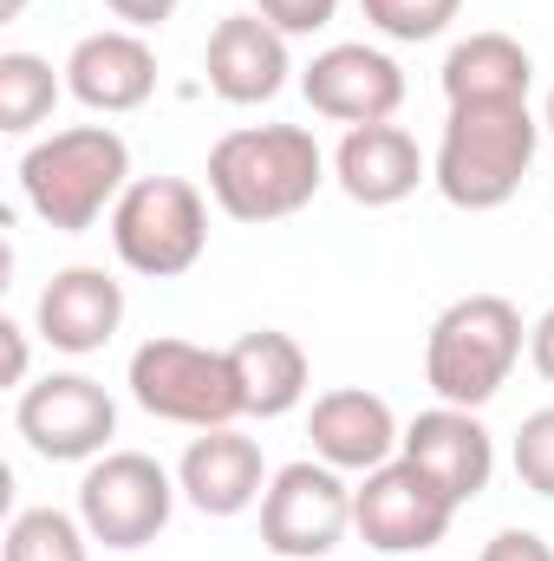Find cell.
<instances>
[{
  "label": "cell",
  "mask_w": 554,
  "mask_h": 561,
  "mask_svg": "<svg viewBox=\"0 0 554 561\" xmlns=\"http://www.w3.org/2000/svg\"><path fill=\"white\" fill-rule=\"evenodd\" d=\"M176 7H183V0H105V13H112V20H125L131 33H150V26H163Z\"/></svg>",
  "instance_id": "cell-27"
},
{
  "label": "cell",
  "mask_w": 554,
  "mask_h": 561,
  "mask_svg": "<svg viewBox=\"0 0 554 561\" xmlns=\"http://www.w3.org/2000/svg\"><path fill=\"white\" fill-rule=\"evenodd\" d=\"M353 529V483L346 470L320 463V457H300V463H280L268 477V496H262V549L280 561H320L333 556Z\"/></svg>",
  "instance_id": "cell-8"
},
{
  "label": "cell",
  "mask_w": 554,
  "mask_h": 561,
  "mask_svg": "<svg viewBox=\"0 0 554 561\" xmlns=\"http://www.w3.org/2000/svg\"><path fill=\"white\" fill-rule=\"evenodd\" d=\"M399 457H412L457 510L476 503V496L489 490V477H496V437H489V424L476 419V412H463V405H430V412H417V419L405 424V450H399Z\"/></svg>",
  "instance_id": "cell-12"
},
{
  "label": "cell",
  "mask_w": 554,
  "mask_h": 561,
  "mask_svg": "<svg viewBox=\"0 0 554 561\" xmlns=\"http://www.w3.org/2000/svg\"><path fill=\"white\" fill-rule=\"evenodd\" d=\"M450 523H457V503L412 457H392V463L366 470V483L353 490V529L379 556H424L450 536Z\"/></svg>",
  "instance_id": "cell-10"
},
{
  "label": "cell",
  "mask_w": 554,
  "mask_h": 561,
  "mask_svg": "<svg viewBox=\"0 0 554 561\" xmlns=\"http://www.w3.org/2000/svg\"><path fill=\"white\" fill-rule=\"evenodd\" d=\"M176 496L183 490H176V477L157 457H143V450H105L79 477V523L92 529V542L131 556V549L157 542L170 529Z\"/></svg>",
  "instance_id": "cell-7"
},
{
  "label": "cell",
  "mask_w": 554,
  "mask_h": 561,
  "mask_svg": "<svg viewBox=\"0 0 554 561\" xmlns=\"http://www.w3.org/2000/svg\"><path fill=\"white\" fill-rule=\"evenodd\" d=\"M66 92L85 112H105V118H125V112L150 105V92H157V53H150V39L131 33V26L85 33L66 53Z\"/></svg>",
  "instance_id": "cell-16"
},
{
  "label": "cell",
  "mask_w": 554,
  "mask_h": 561,
  "mask_svg": "<svg viewBox=\"0 0 554 561\" xmlns=\"http://www.w3.org/2000/svg\"><path fill=\"white\" fill-rule=\"evenodd\" d=\"M125 190H131V144L118 138L112 125L53 131V138L26 144V157H20V196L59 236L99 229L118 209Z\"/></svg>",
  "instance_id": "cell-3"
},
{
  "label": "cell",
  "mask_w": 554,
  "mask_h": 561,
  "mask_svg": "<svg viewBox=\"0 0 554 561\" xmlns=\"http://www.w3.org/2000/svg\"><path fill=\"white\" fill-rule=\"evenodd\" d=\"M542 131L554 138V92H549V112H542Z\"/></svg>",
  "instance_id": "cell-31"
},
{
  "label": "cell",
  "mask_w": 554,
  "mask_h": 561,
  "mask_svg": "<svg viewBox=\"0 0 554 561\" xmlns=\"http://www.w3.org/2000/svg\"><path fill=\"white\" fill-rule=\"evenodd\" d=\"M300 92L320 118L333 125H392L405 105V72L392 53L366 46V39H339L326 53H313V66L300 72Z\"/></svg>",
  "instance_id": "cell-11"
},
{
  "label": "cell",
  "mask_w": 554,
  "mask_h": 561,
  "mask_svg": "<svg viewBox=\"0 0 554 561\" xmlns=\"http://www.w3.org/2000/svg\"><path fill=\"white\" fill-rule=\"evenodd\" d=\"M509 457H516L522 490H535V496H549V503H554V405H542V412H529V419H522Z\"/></svg>",
  "instance_id": "cell-24"
},
{
  "label": "cell",
  "mask_w": 554,
  "mask_h": 561,
  "mask_svg": "<svg viewBox=\"0 0 554 561\" xmlns=\"http://www.w3.org/2000/svg\"><path fill=\"white\" fill-rule=\"evenodd\" d=\"M268 457H262V444L255 437H242L235 424H222V431H196L189 437V450H183V463H176V490H183V503L189 510H203V516H242V510H255L262 496H268Z\"/></svg>",
  "instance_id": "cell-14"
},
{
  "label": "cell",
  "mask_w": 554,
  "mask_h": 561,
  "mask_svg": "<svg viewBox=\"0 0 554 561\" xmlns=\"http://www.w3.org/2000/svg\"><path fill=\"white\" fill-rule=\"evenodd\" d=\"M326 183V150L307 125H242L209 150V196L229 222L300 216Z\"/></svg>",
  "instance_id": "cell-2"
},
{
  "label": "cell",
  "mask_w": 554,
  "mask_h": 561,
  "mask_svg": "<svg viewBox=\"0 0 554 561\" xmlns=\"http://www.w3.org/2000/svg\"><path fill=\"white\" fill-rule=\"evenodd\" d=\"M125 386H131V399H138L143 412H150V419H163V424L222 431V424L249 419L229 346H196V340L157 333V340H143L138 353H131Z\"/></svg>",
  "instance_id": "cell-5"
},
{
  "label": "cell",
  "mask_w": 554,
  "mask_h": 561,
  "mask_svg": "<svg viewBox=\"0 0 554 561\" xmlns=\"http://www.w3.org/2000/svg\"><path fill=\"white\" fill-rule=\"evenodd\" d=\"M430 176L424 150L405 125H353L333 150V183L359 203V209H392L417 196V183Z\"/></svg>",
  "instance_id": "cell-18"
},
{
  "label": "cell",
  "mask_w": 554,
  "mask_h": 561,
  "mask_svg": "<svg viewBox=\"0 0 554 561\" xmlns=\"http://www.w3.org/2000/svg\"><path fill=\"white\" fill-rule=\"evenodd\" d=\"M535 150H542V125L529 105H450L430 157V183L450 209L489 216L522 196Z\"/></svg>",
  "instance_id": "cell-1"
},
{
  "label": "cell",
  "mask_w": 554,
  "mask_h": 561,
  "mask_svg": "<svg viewBox=\"0 0 554 561\" xmlns=\"http://www.w3.org/2000/svg\"><path fill=\"white\" fill-rule=\"evenodd\" d=\"M66 79L53 72V59L39 53H0V131L7 138H26L33 125L53 118Z\"/></svg>",
  "instance_id": "cell-21"
},
{
  "label": "cell",
  "mask_w": 554,
  "mask_h": 561,
  "mask_svg": "<svg viewBox=\"0 0 554 561\" xmlns=\"http://www.w3.org/2000/svg\"><path fill=\"white\" fill-rule=\"evenodd\" d=\"M0 561H92V529H85L79 516L53 510V503L20 510V516L7 523Z\"/></svg>",
  "instance_id": "cell-22"
},
{
  "label": "cell",
  "mask_w": 554,
  "mask_h": 561,
  "mask_svg": "<svg viewBox=\"0 0 554 561\" xmlns=\"http://www.w3.org/2000/svg\"><path fill=\"white\" fill-rule=\"evenodd\" d=\"M476 561H554V549L535 536V529H496Z\"/></svg>",
  "instance_id": "cell-26"
},
{
  "label": "cell",
  "mask_w": 554,
  "mask_h": 561,
  "mask_svg": "<svg viewBox=\"0 0 554 561\" xmlns=\"http://www.w3.org/2000/svg\"><path fill=\"white\" fill-rule=\"evenodd\" d=\"M13 431L26 437L33 457L46 463H92L105 457V444L118 437V405L99 379L85 373H46L20 392L13 405Z\"/></svg>",
  "instance_id": "cell-9"
},
{
  "label": "cell",
  "mask_w": 554,
  "mask_h": 561,
  "mask_svg": "<svg viewBox=\"0 0 554 561\" xmlns=\"http://www.w3.org/2000/svg\"><path fill=\"white\" fill-rule=\"evenodd\" d=\"M359 13H366L385 39L424 46V39H437V33L463 13V0H359Z\"/></svg>",
  "instance_id": "cell-23"
},
{
  "label": "cell",
  "mask_w": 554,
  "mask_h": 561,
  "mask_svg": "<svg viewBox=\"0 0 554 561\" xmlns=\"http://www.w3.org/2000/svg\"><path fill=\"white\" fill-rule=\"evenodd\" d=\"M229 359H235V379H242V405H249V419H287V412L307 399L313 366H307V346H300L293 333H280V327H255V333H242V340L229 346Z\"/></svg>",
  "instance_id": "cell-20"
},
{
  "label": "cell",
  "mask_w": 554,
  "mask_h": 561,
  "mask_svg": "<svg viewBox=\"0 0 554 561\" xmlns=\"http://www.w3.org/2000/svg\"><path fill=\"white\" fill-rule=\"evenodd\" d=\"M203 72H209V92L222 105H268V99H280V85L293 72L287 33H280L275 20H262V13H229L209 33Z\"/></svg>",
  "instance_id": "cell-17"
},
{
  "label": "cell",
  "mask_w": 554,
  "mask_h": 561,
  "mask_svg": "<svg viewBox=\"0 0 554 561\" xmlns=\"http://www.w3.org/2000/svg\"><path fill=\"white\" fill-rule=\"evenodd\" d=\"M33 327L53 353H105L125 327V280L105 275V268H59V275L39 287V307H33Z\"/></svg>",
  "instance_id": "cell-15"
},
{
  "label": "cell",
  "mask_w": 554,
  "mask_h": 561,
  "mask_svg": "<svg viewBox=\"0 0 554 561\" xmlns=\"http://www.w3.org/2000/svg\"><path fill=\"white\" fill-rule=\"evenodd\" d=\"M529 359H535V373L554 386V307L535 320V327H529Z\"/></svg>",
  "instance_id": "cell-29"
},
{
  "label": "cell",
  "mask_w": 554,
  "mask_h": 561,
  "mask_svg": "<svg viewBox=\"0 0 554 561\" xmlns=\"http://www.w3.org/2000/svg\"><path fill=\"white\" fill-rule=\"evenodd\" d=\"M0 340H7V386L26 392V327L20 320H0Z\"/></svg>",
  "instance_id": "cell-28"
},
{
  "label": "cell",
  "mask_w": 554,
  "mask_h": 561,
  "mask_svg": "<svg viewBox=\"0 0 554 561\" xmlns=\"http://www.w3.org/2000/svg\"><path fill=\"white\" fill-rule=\"evenodd\" d=\"M255 13H262V20H275L287 39H300V33H320V26H333L339 0H255Z\"/></svg>",
  "instance_id": "cell-25"
},
{
  "label": "cell",
  "mask_w": 554,
  "mask_h": 561,
  "mask_svg": "<svg viewBox=\"0 0 554 561\" xmlns=\"http://www.w3.org/2000/svg\"><path fill=\"white\" fill-rule=\"evenodd\" d=\"M307 437H313V457L333 463V470H346V477H366V470H379V463H392L405 450L399 412L379 392H366V386L320 392L313 412H307Z\"/></svg>",
  "instance_id": "cell-13"
},
{
  "label": "cell",
  "mask_w": 554,
  "mask_h": 561,
  "mask_svg": "<svg viewBox=\"0 0 554 561\" xmlns=\"http://www.w3.org/2000/svg\"><path fill=\"white\" fill-rule=\"evenodd\" d=\"M26 13V0H0V20H20Z\"/></svg>",
  "instance_id": "cell-30"
},
{
  "label": "cell",
  "mask_w": 554,
  "mask_h": 561,
  "mask_svg": "<svg viewBox=\"0 0 554 561\" xmlns=\"http://www.w3.org/2000/svg\"><path fill=\"white\" fill-rule=\"evenodd\" d=\"M112 249L143 280L189 275L209 249V203L189 176H131L112 209Z\"/></svg>",
  "instance_id": "cell-6"
},
{
  "label": "cell",
  "mask_w": 554,
  "mask_h": 561,
  "mask_svg": "<svg viewBox=\"0 0 554 561\" xmlns=\"http://www.w3.org/2000/svg\"><path fill=\"white\" fill-rule=\"evenodd\" d=\"M535 59L509 33H470L443 53V99L450 105H529Z\"/></svg>",
  "instance_id": "cell-19"
},
{
  "label": "cell",
  "mask_w": 554,
  "mask_h": 561,
  "mask_svg": "<svg viewBox=\"0 0 554 561\" xmlns=\"http://www.w3.org/2000/svg\"><path fill=\"white\" fill-rule=\"evenodd\" d=\"M522 340H529V327H522L516 300H503V294H463L424 333V386L437 392V405L483 412L509 386V373L522 359Z\"/></svg>",
  "instance_id": "cell-4"
}]
</instances>
